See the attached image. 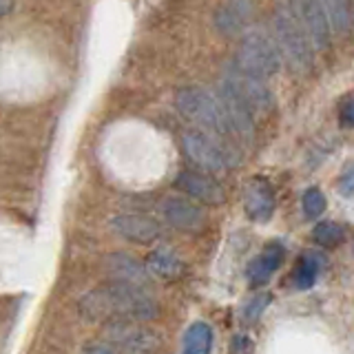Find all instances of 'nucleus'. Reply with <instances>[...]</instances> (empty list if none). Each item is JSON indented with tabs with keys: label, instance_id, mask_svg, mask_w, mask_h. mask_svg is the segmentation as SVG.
I'll list each match as a JSON object with an SVG mask.
<instances>
[{
	"label": "nucleus",
	"instance_id": "nucleus-1",
	"mask_svg": "<svg viewBox=\"0 0 354 354\" xmlns=\"http://www.w3.org/2000/svg\"><path fill=\"white\" fill-rule=\"evenodd\" d=\"M80 313L93 321L113 319V321H136V324H144V321L158 317V304L142 288L109 283L82 299Z\"/></svg>",
	"mask_w": 354,
	"mask_h": 354
},
{
	"label": "nucleus",
	"instance_id": "nucleus-2",
	"mask_svg": "<svg viewBox=\"0 0 354 354\" xmlns=\"http://www.w3.org/2000/svg\"><path fill=\"white\" fill-rule=\"evenodd\" d=\"M274 36H277V49L281 58L288 60V64L295 71H308L315 62L313 44L308 40V33L304 29V22L297 14L295 3H283L274 11Z\"/></svg>",
	"mask_w": 354,
	"mask_h": 354
},
{
	"label": "nucleus",
	"instance_id": "nucleus-3",
	"mask_svg": "<svg viewBox=\"0 0 354 354\" xmlns=\"http://www.w3.org/2000/svg\"><path fill=\"white\" fill-rule=\"evenodd\" d=\"M177 111L199 127L202 133L217 138H230V131L224 118V109L217 93L208 91L204 86H186L175 95Z\"/></svg>",
	"mask_w": 354,
	"mask_h": 354
},
{
	"label": "nucleus",
	"instance_id": "nucleus-4",
	"mask_svg": "<svg viewBox=\"0 0 354 354\" xmlns=\"http://www.w3.org/2000/svg\"><path fill=\"white\" fill-rule=\"evenodd\" d=\"M235 64L246 73L268 80L281 69V53L277 42L263 29H250L243 33Z\"/></svg>",
	"mask_w": 354,
	"mask_h": 354
},
{
	"label": "nucleus",
	"instance_id": "nucleus-5",
	"mask_svg": "<svg viewBox=\"0 0 354 354\" xmlns=\"http://www.w3.org/2000/svg\"><path fill=\"white\" fill-rule=\"evenodd\" d=\"M182 149L188 160L208 173H221L239 164V153L228 142L202 131H186L182 136Z\"/></svg>",
	"mask_w": 354,
	"mask_h": 354
},
{
	"label": "nucleus",
	"instance_id": "nucleus-6",
	"mask_svg": "<svg viewBox=\"0 0 354 354\" xmlns=\"http://www.w3.org/2000/svg\"><path fill=\"white\" fill-rule=\"evenodd\" d=\"M221 86H226L252 115L254 113H268L274 104L272 91H270V86L266 84V80L246 73L243 69H239L237 64L228 66V69L224 71Z\"/></svg>",
	"mask_w": 354,
	"mask_h": 354
},
{
	"label": "nucleus",
	"instance_id": "nucleus-7",
	"mask_svg": "<svg viewBox=\"0 0 354 354\" xmlns=\"http://www.w3.org/2000/svg\"><path fill=\"white\" fill-rule=\"evenodd\" d=\"M106 346L131 354H151L160 348V337L151 328L136 321H109L102 330Z\"/></svg>",
	"mask_w": 354,
	"mask_h": 354
},
{
	"label": "nucleus",
	"instance_id": "nucleus-8",
	"mask_svg": "<svg viewBox=\"0 0 354 354\" xmlns=\"http://www.w3.org/2000/svg\"><path fill=\"white\" fill-rule=\"evenodd\" d=\"M217 97L221 102V109H224V118H226L230 136L239 138L241 142H246V144H252L254 136H257V129H254V120H252L250 111L243 106L226 86L219 88Z\"/></svg>",
	"mask_w": 354,
	"mask_h": 354
},
{
	"label": "nucleus",
	"instance_id": "nucleus-9",
	"mask_svg": "<svg viewBox=\"0 0 354 354\" xmlns=\"http://www.w3.org/2000/svg\"><path fill=\"white\" fill-rule=\"evenodd\" d=\"M106 272L113 279V283H124L133 288L147 290L151 286V272L147 270L140 259L131 257L127 252H113L106 257Z\"/></svg>",
	"mask_w": 354,
	"mask_h": 354
},
{
	"label": "nucleus",
	"instance_id": "nucleus-10",
	"mask_svg": "<svg viewBox=\"0 0 354 354\" xmlns=\"http://www.w3.org/2000/svg\"><path fill=\"white\" fill-rule=\"evenodd\" d=\"M175 188H180L184 195L193 197L202 204H221L226 199L224 186L217 180L202 173H193V171H182L177 175Z\"/></svg>",
	"mask_w": 354,
	"mask_h": 354
},
{
	"label": "nucleus",
	"instance_id": "nucleus-11",
	"mask_svg": "<svg viewBox=\"0 0 354 354\" xmlns=\"http://www.w3.org/2000/svg\"><path fill=\"white\" fill-rule=\"evenodd\" d=\"M297 14L304 22L313 49H326L330 44V27L324 11V3H295Z\"/></svg>",
	"mask_w": 354,
	"mask_h": 354
},
{
	"label": "nucleus",
	"instance_id": "nucleus-12",
	"mask_svg": "<svg viewBox=\"0 0 354 354\" xmlns=\"http://www.w3.org/2000/svg\"><path fill=\"white\" fill-rule=\"evenodd\" d=\"M164 215L171 221L175 228L197 232L202 230L206 224V213L197 204L188 202L182 197H169L164 202Z\"/></svg>",
	"mask_w": 354,
	"mask_h": 354
},
{
	"label": "nucleus",
	"instance_id": "nucleus-13",
	"mask_svg": "<svg viewBox=\"0 0 354 354\" xmlns=\"http://www.w3.org/2000/svg\"><path fill=\"white\" fill-rule=\"evenodd\" d=\"M243 204H246V213L254 221H266L270 219L274 213V191L272 184L261 180H252L246 184V191H243Z\"/></svg>",
	"mask_w": 354,
	"mask_h": 354
},
{
	"label": "nucleus",
	"instance_id": "nucleus-14",
	"mask_svg": "<svg viewBox=\"0 0 354 354\" xmlns=\"http://www.w3.org/2000/svg\"><path fill=\"white\" fill-rule=\"evenodd\" d=\"M111 226H113L118 235L138 243H151L153 239L160 237V224L147 215H131V213L118 215L111 221Z\"/></svg>",
	"mask_w": 354,
	"mask_h": 354
},
{
	"label": "nucleus",
	"instance_id": "nucleus-15",
	"mask_svg": "<svg viewBox=\"0 0 354 354\" xmlns=\"http://www.w3.org/2000/svg\"><path fill=\"white\" fill-rule=\"evenodd\" d=\"M283 246L279 241H272L268 243L257 257H254L248 266V281L252 286H263V283H268L270 277L277 272V268L281 266L283 261Z\"/></svg>",
	"mask_w": 354,
	"mask_h": 354
},
{
	"label": "nucleus",
	"instance_id": "nucleus-16",
	"mask_svg": "<svg viewBox=\"0 0 354 354\" xmlns=\"http://www.w3.org/2000/svg\"><path fill=\"white\" fill-rule=\"evenodd\" d=\"M252 3H228L215 14V27L224 36H237V33L246 29L248 20L252 18Z\"/></svg>",
	"mask_w": 354,
	"mask_h": 354
},
{
	"label": "nucleus",
	"instance_id": "nucleus-17",
	"mask_svg": "<svg viewBox=\"0 0 354 354\" xmlns=\"http://www.w3.org/2000/svg\"><path fill=\"white\" fill-rule=\"evenodd\" d=\"M326 266V257L317 250H306L301 257H299L295 270H292V283L299 290H308L313 288L319 272L324 270Z\"/></svg>",
	"mask_w": 354,
	"mask_h": 354
},
{
	"label": "nucleus",
	"instance_id": "nucleus-18",
	"mask_svg": "<svg viewBox=\"0 0 354 354\" xmlns=\"http://www.w3.org/2000/svg\"><path fill=\"white\" fill-rule=\"evenodd\" d=\"M210 348H213V328L204 321H195L184 335L182 354H210Z\"/></svg>",
	"mask_w": 354,
	"mask_h": 354
},
{
	"label": "nucleus",
	"instance_id": "nucleus-19",
	"mask_svg": "<svg viewBox=\"0 0 354 354\" xmlns=\"http://www.w3.org/2000/svg\"><path fill=\"white\" fill-rule=\"evenodd\" d=\"M144 266H147L149 272H155L158 277H164V279H171V277L182 272V261L169 250H155Z\"/></svg>",
	"mask_w": 354,
	"mask_h": 354
},
{
	"label": "nucleus",
	"instance_id": "nucleus-20",
	"mask_svg": "<svg viewBox=\"0 0 354 354\" xmlns=\"http://www.w3.org/2000/svg\"><path fill=\"white\" fill-rule=\"evenodd\" d=\"M330 31L346 33L352 25V5L350 3H324Z\"/></svg>",
	"mask_w": 354,
	"mask_h": 354
},
{
	"label": "nucleus",
	"instance_id": "nucleus-21",
	"mask_svg": "<svg viewBox=\"0 0 354 354\" xmlns=\"http://www.w3.org/2000/svg\"><path fill=\"white\" fill-rule=\"evenodd\" d=\"M313 239L319 243V246L332 248L346 239V228L337 224V221H321V224H317L313 230Z\"/></svg>",
	"mask_w": 354,
	"mask_h": 354
},
{
	"label": "nucleus",
	"instance_id": "nucleus-22",
	"mask_svg": "<svg viewBox=\"0 0 354 354\" xmlns=\"http://www.w3.org/2000/svg\"><path fill=\"white\" fill-rule=\"evenodd\" d=\"M301 208H304V215L308 219L321 217V213L326 210V195H324V191L317 188V186L308 188V191L304 193V197H301Z\"/></svg>",
	"mask_w": 354,
	"mask_h": 354
},
{
	"label": "nucleus",
	"instance_id": "nucleus-23",
	"mask_svg": "<svg viewBox=\"0 0 354 354\" xmlns=\"http://www.w3.org/2000/svg\"><path fill=\"white\" fill-rule=\"evenodd\" d=\"M270 295L268 292H261V295H257V297H252L250 301L243 306V310H241V317H243V321L246 324H252V321H257L261 315H263V310L270 306Z\"/></svg>",
	"mask_w": 354,
	"mask_h": 354
},
{
	"label": "nucleus",
	"instance_id": "nucleus-24",
	"mask_svg": "<svg viewBox=\"0 0 354 354\" xmlns=\"http://www.w3.org/2000/svg\"><path fill=\"white\" fill-rule=\"evenodd\" d=\"M339 122L343 127H352V122H354V115H352V97L348 95L346 100L341 102V106H339Z\"/></svg>",
	"mask_w": 354,
	"mask_h": 354
},
{
	"label": "nucleus",
	"instance_id": "nucleus-25",
	"mask_svg": "<svg viewBox=\"0 0 354 354\" xmlns=\"http://www.w3.org/2000/svg\"><path fill=\"white\" fill-rule=\"evenodd\" d=\"M252 350V341L246 337H235V341L230 343V354H250Z\"/></svg>",
	"mask_w": 354,
	"mask_h": 354
},
{
	"label": "nucleus",
	"instance_id": "nucleus-26",
	"mask_svg": "<svg viewBox=\"0 0 354 354\" xmlns=\"http://www.w3.org/2000/svg\"><path fill=\"white\" fill-rule=\"evenodd\" d=\"M84 354H131V352L118 350V348H113V346H106V343H95V346L86 348Z\"/></svg>",
	"mask_w": 354,
	"mask_h": 354
},
{
	"label": "nucleus",
	"instance_id": "nucleus-27",
	"mask_svg": "<svg viewBox=\"0 0 354 354\" xmlns=\"http://www.w3.org/2000/svg\"><path fill=\"white\" fill-rule=\"evenodd\" d=\"M339 188H341L346 197H350L354 193V188H352V166H348L346 173L339 177Z\"/></svg>",
	"mask_w": 354,
	"mask_h": 354
},
{
	"label": "nucleus",
	"instance_id": "nucleus-28",
	"mask_svg": "<svg viewBox=\"0 0 354 354\" xmlns=\"http://www.w3.org/2000/svg\"><path fill=\"white\" fill-rule=\"evenodd\" d=\"M11 7H14V5H11V3H0V16H5V14H7V11H9Z\"/></svg>",
	"mask_w": 354,
	"mask_h": 354
}]
</instances>
